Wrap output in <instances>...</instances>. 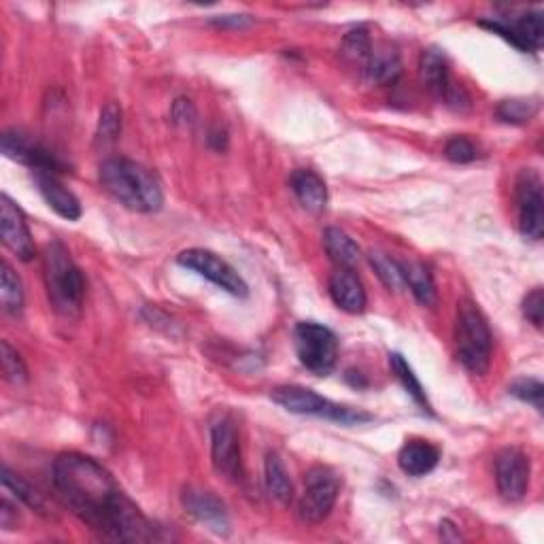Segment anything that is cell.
Masks as SVG:
<instances>
[{
  "mask_svg": "<svg viewBox=\"0 0 544 544\" xmlns=\"http://www.w3.org/2000/svg\"><path fill=\"white\" fill-rule=\"evenodd\" d=\"M440 538L442 540H449V542H457V540H462V536H459V532L455 530V525L451 521H442L440 523Z\"/></svg>",
  "mask_w": 544,
  "mask_h": 544,
  "instance_id": "8d00e7d4",
  "label": "cell"
},
{
  "mask_svg": "<svg viewBox=\"0 0 544 544\" xmlns=\"http://www.w3.org/2000/svg\"><path fill=\"white\" fill-rule=\"evenodd\" d=\"M438 462H440L438 447L430 445V442H425V440L406 442V445L398 453L400 470L408 476H415V479L436 470Z\"/></svg>",
  "mask_w": 544,
  "mask_h": 544,
  "instance_id": "ffe728a7",
  "label": "cell"
},
{
  "mask_svg": "<svg viewBox=\"0 0 544 544\" xmlns=\"http://www.w3.org/2000/svg\"><path fill=\"white\" fill-rule=\"evenodd\" d=\"M34 183H37V190L49 204V209H54L60 217L68 221H77L81 217L83 211L79 198L71 190H66L56 175L34 173Z\"/></svg>",
  "mask_w": 544,
  "mask_h": 544,
  "instance_id": "ac0fdd59",
  "label": "cell"
},
{
  "mask_svg": "<svg viewBox=\"0 0 544 544\" xmlns=\"http://www.w3.org/2000/svg\"><path fill=\"white\" fill-rule=\"evenodd\" d=\"M264 485L268 496L281 506H289L294 500V485L279 453H268L264 462Z\"/></svg>",
  "mask_w": 544,
  "mask_h": 544,
  "instance_id": "44dd1931",
  "label": "cell"
},
{
  "mask_svg": "<svg viewBox=\"0 0 544 544\" xmlns=\"http://www.w3.org/2000/svg\"><path fill=\"white\" fill-rule=\"evenodd\" d=\"M508 394L515 396L521 402L532 404L538 413H542V394L544 387L538 379H517L508 387Z\"/></svg>",
  "mask_w": 544,
  "mask_h": 544,
  "instance_id": "d6a6232c",
  "label": "cell"
},
{
  "mask_svg": "<svg viewBox=\"0 0 544 544\" xmlns=\"http://www.w3.org/2000/svg\"><path fill=\"white\" fill-rule=\"evenodd\" d=\"M3 272H0V300H3V309L11 315L22 313L24 309V285L15 270L3 262Z\"/></svg>",
  "mask_w": 544,
  "mask_h": 544,
  "instance_id": "4316f807",
  "label": "cell"
},
{
  "mask_svg": "<svg viewBox=\"0 0 544 544\" xmlns=\"http://www.w3.org/2000/svg\"><path fill=\"white\" fill-rule=\"evenodd\" d=\"M517 196V217H519V232L530 238V241H540L544 234V196H542V181L536 170L525 168L517 177L515 185Z\"/></svg>",
  "mask_w": 544,
  "mask_h": 544,
  "instance_id": "9c48e42d",
  "label": "cell"
},
{
  "mask_svg": "<svg viewBox=\"0 0 544 544\" xmlns=\"http://www.w3.org/2000/svg\"><path fill=\"white\" fill-rule=\"evenodd\" d=\"M294 345L300 364L315 377H328L338 362L336 334L315 321H300L294 330Z\"/></svg>",
  "mask_w": 544,
  "mask_h": 544,
  "instance_id": "8992f818",
  "label": "cell"
},
{
  "mask_svg": "<svg viewBox=\"0 0 544 544\" xmlns=\"http://www.w3.org/2000/svg\"><path fill=\"white\" fill-rule=\"evenodd\" d=\"M323 247H326L328 258L336 264V268L353 270L360 264V247L355 245L353 238L340 228H328L323 232Z\"/></svg>",
  "mask_w": 544,
  "mask_h": 544,
  "instance_id": "7402d4cb",
  "label": "cell"
},
{
  "mask_svg": "<svg viewBox=\"0 0 544 544\" xmlns=\"http://www.w3.org/2000/svg\"><path fill=\"white\" fill-rule=\"evenodd\" d=\"M370 54H372V43L368 37V30L362 26L351 30L343 41V56H347L351 62L366 64Z\"/></svg>",
  "mask_w": 544,
  "mask_h": 544,
  "instance_id": "1f68e13d",
  "label": "cell"
},
{
  "mask_svg": "<svg viewBox=\"0 0 544 544\" xmlns=\"http://www.w3.org/2000/svg\"><path fill=\"white\" fill-rule=\"evenodd\" d=\"M105 190L136 213H158L164 204V192L158 177L143 164L128 158H107L98 168Z\"/></svg>",
  "mask_w": 544,
  "mask_h": 544,
  "instance_id": "7a4b0ae2",
  "label": "cell"
},
{
  "mask_svg": "<svg viewBox=\"0 0 544 544\" xmlns=\"http://www.w3.org/2000/svg\"><path fill=\"white\" fill-rule=\"evenodd\" d=\"M43 279L54 311L62 317H77L85 298V279L60 241L49 243L43 253Z\"/></svg>",
  "mask_w": 544,
  "mask_h": 544,
  "instance_id": "3957f363",
  "label": "cell"
},
{
  "mask_svg": "<svg viewBox=\"0 0 544 544\" xmlns=\"http://www.w3.org/2000/svg\"><path fill=\"white\" fill-rule=\"evenodd\" d=\"M445 158L455 164H470L476 160V147L466 136H453L445 145Z\"/></svg>",
  "mask_w": 544,
  "mask_h": 544,
  "instance_id": "836d02e7",
  "label": "cell"
},
{
  "mask_svg": "<svg viewBox=\"0 0 544 544\" xmlns=\"http://www.w3.org/2000/svg\"><path fill=\"white\" fill-rule=\"evenodd\" d=\"M419 73H421L423 83L428 85V88L436 96L445 98L449 105L459 107V105H462V100H466L464 90L457 88V85L453 83L451 73H449V64H447L445 56L440 54V51H436V49H425L423 51L421 62H419Z\"/></svg>",
  "mask_w": 544,
  "mask_h": 544,
  "instance_id": "9a60e30c",
  "label": "cell"
},
{
  "mask_svg": "<svg viewBox=\"0 0 544 544\" xmlns=\"http://www.w3.org/2000/svg\"><path fill=\"white\" fill-rule=\"evenodd\" d=\"M402 270V281L408 285L411 294L417 298L423 306H434L436 304V283L428 266L421 262H400Z\"/></svg>",
  "mask_w": 544,
  "mask_h": 544,
  "instance_id": "603a6c76",
  "label": "cell"
},
{
  "mask_svg": "<svg viewBox=\"0 0 544 544\" xmlns=\"http://www.w3.org/2000/svg\"><path fill=\"white\" fill-rule=\"evenodd\" d=\"M181 502H183L187 513L196 517L200 523L207 525L209 530H213L215 534L230 532V519L226 513V506L221 504V500L215 498L211 491L190 487V489L183 491Z\"/></svg>",
  "mask_w": 544,
  "mask_h": 544,
  "instance_id": "2e32d148",
  "label": "cell"
},
{
  "mask_svg": "<svg viewBox=\"0 0 544 544\" xmlns=\"http://www.w3.org/2000/svg\"><path fill=\"white\" fill-rule=\"evenodd\" d=\"M211 462L219 476L238 481L243 474L241 442L232 419H219L211 430Z\"/></svg>",
  "mask_w": 544,
  "mask_h": 544,
  "instance_id": "4fadbf2b",
  "label": "cell"
},
{
  "mask_svg": "<svg viewBox=\"0 0 544 544\" xmlns=\"http://www.w3.org/2000/svg\"><path fill=\"white\" fill-rule=\"evenodd\" d=\"M54 485L68 510L100 538L115 542L160 540V527L141 513L98 459L77 451L60 453L54 462Z\"/></svg>",
  "mask_w": 544,
  "mask_h": 544,
  "instance_id": "6da1fadb",
  "label": "cell"
},
{
  "mask_svg": "<svg viewBox=\"0 0 544 544\" xmlns=\"http://www.w3.org/2000/svg\"><path fill=\"white\" fill-rule=\"evenodd\" d=\"M523 315L525 319L532 323L536 330L542 328V319H544V294L540 287H534L530 294L523 300Z\"/></svg>",
  "mask_w": 544,
  "mask_h": 544,
  "instance_id": "e575fe53",
  "label": "cell"
},
{
  "mask_svg": "<svg viewBox=\"0 0 544 544\" xmlns=\"http://www.w3.org/2000/svg\"><path fill=\"white\" fill-rule=\"evenodd\" d=\"M292 183V190L298 198V202L309 213H323L328 207V187L315 170L309 168H298L289 177Z\"/></svg>",
  "mask_w": 544,
  "mask_h": 544,
  "instance_id": "d6986e66",
  "label": "cell"
},
{
  "mask_svg": "<svg viewBox=\"0 0 544 544\" xmlns=\"http://www.w3.org/2000/svg\"><path fill=\"white\" fill-rule=\"evenodd\" d=\"M328 292L340 311L351 313V315L364 313L366 302H368L366 289L353 270L336 268V272H332L330 277Z\"/></svg>",
  "mask_w": 544,
  "mask_h": 544,
  "instance_id": "e0dca14e",
  "label": "cell"
},
{
  "mask_svg": "<svg viewBox=\"0 0 544 544\" xmlns=\"http://www.w3.org/2000/svg\"><path fill=\"white\" fill-rule=\"evenodd\" d=\"M368 260H370V266L374 268V272H377V277L383 281V285L387 289H394L396 292V289H400L404 285L398 260L389 258V255L383 251H370Z\"/></svg>",
  "mask_w": 544,
  "mask_h": 544,
  "instance_id": "83f0119b",
  "label": "cell"
},
{
  "mask_svg": "<svg viewBox=\"0 0 544 544\" xmlns=\"http://www.w3.org/2000/svg\"><path fill=\"white\" fill-rule=\"evenodd\" d=\"M0 236H3V245L17 260L22 262L34 260L37 247H34L28 221L22 209L17 207L7 194L0 196Z\"/></svg>",
  "mask_w": 544,
  "mask_h": 544,
  "instance_id": "5bb4252c",
  "label": "cell"
},
{
  "mask_svg": "<svg viewBox=\"0 0 544 544\" xmlns=\"http://www.w3.org/2000/svg\"><path fill=\"white\" fill-rule=\"evenodd\" d=\"M483 28L500 34L502 39H506L510 45L517 47L519 51H538L544 41V17L540 11H530L523 13L519 17H510V20H502V17H496V20H481L479 22Z\"/></svg>",
  "mask_w": 544,
  "mask_h": 544,
  "instance_id": "8fae6325",
  "label": "cell"
},
{
  "mask_svg": "<svg viewBox=\"0 0 544 544\" xmlns=\"http://www.w3.org/2000/svg\"><path fill=\"white\" fill-rule=\"evenodd\" d=\"M0 147L9 160L20 162L34 173H47V175H60L66 173V164L56 156L54 151H49L45 145L32 141L30 136L22 132H5L0 139Z\"/></svg>",
  "mask_w": 544,
  "mask_h": 544,
  "instance_id": "30bf717a",
  "label": "cell"
},
{
  "mask_svg": "<svg viewBox=\"0 0 544 544\" xmlns=\"http://www.w3.org/2000/svg\"><path fill=\"white\" fill-rule=\"evenodd\" d=\"M177 264L196 272L202 279L211 281L219 289H224L226 294L236 298H247L249 296V285L245 279L238 275V272L226 262L221 260L217 253L209 249H185L177 255Z\"/></svg>",
  "mask_w": 544,
  "mask_h": 544,
  "instance_id": "ba28073f",
  "label": "cell"
},
{
  "mask_svg": "<svg viewBox=\"0 0 544 544\" xmlns=\"http://www.w3.org/2000/svg\"><path fill=\"white\" fill-rule=\"evenodd\" d=\"M455 345L457 360L462 366L483 377L491 364L493 336L489 330L487 317L479 309V304L472 300H462L457 304V323H455Z\"/></svg>",
  "mask_w": 544,
  "mask_h": 544,
  "instance_id": "277c9868",
  "label": "cell"
},
{
  "mask_svg": "<svg viewBox=\"0 0 544 544\" xmlns=\"http://www.w3.org/2000/svg\"><path fill=\"white\" fill-rule=\"evenodd\" d=\"M251 17L249 15H224V17H213L211 24L219 28H232V30H241L251 26Z\"/></svg>",
  "mask_w": 544,
  "mask_h": 544,
  "instance_id": "d590c367",
  "label": "cell"
},
{
  "mask_svg": "<svg viewBox=\"0 0 544 544\" xmlns=\"http://www.w3.org/2000/svg\"><path fill=\"white\" fill-rule=\"evenodd\" d=\"M270 400L285 408L287 413L294 415H309V417H321L340 425H360L366 421H372L370 413L360 411V408H351L336 404L328 398L315 394L313 389L302 385H281L270 391Z\"/></svg>",
  "mask_w": 544,
  "mask_h": 544,
  "instance_id": "5b68a950",
  "label": "cell"
},
{
  "mask_svg": "<svg viewBox=\"0 0 544 544\" xmlns=\"http://www.w3.org/2000/svg\"><path fill=\"white\" fill-rule=\"evenodd\" d=\"M340 476L328 466H313L304 476V493L298 502V517L304 523L326 521L336 506Z\"/></svg>",
  "mask_w": 544,
  "mask_h": 544,
  "instance_id": "52a82bcc",
  "label": "cell"
},
{
  "mask_svg": "<svg viewBox=\"0 0 544 544\" xmlns=\"http://www.w3.org/2000/svg\"><path fill=\"white\" fill-rule=\"evenodd\" d=\"M389 366H391V372L396 374V379L400 381V385L406 389V394L411 396V398L421 406V411H425L428 415H434L432 404H430L428 396H425V389H423V385L419 383L417 374L413 372L411 364H408V362L404 360V355H400V353H389Z\"/></svg>",
  "mask_w": 544,
  "mask_h": 544,
  "instance_id": "d4e9b609",
  "label": "cell"
},
{
  "mask_svg": "<svg viewBox=\"0 0 544 544\" xmlns=\"http://www.w3.org/2000/svg\"><path fill=\"white\" fill-rule=\"evenodd\" d=\"M0 362H3V374L9 383L24 385L28 381V368L22 360V355L11 347L9 340L0 343Z\"/></svg>",
  "mask_w": 544,
  "mask_h": 544,
  "instance_id": "4dcf8cb0",
  "label": "cell"
},
{
  "mask_svg": "<svg viewBox=\"0 0 544 544\" xmlns=\"http://www.w3.org/2000/svg\"><path fill=\"white\" fill-rule=\"evenodd\" d=\"M536 111H538V100L513 98V100H502L496 113L506 124H525L536 115Z\"/></svg>",
  "mask_w": 544,
  "mask_h": 544,
  "instance_id": "f546056e",
  "label": "cell"
},
{
  "mask_svg": "<svg viewBox=\"0 0 544 544\" xmlns=\"http://www.w3.org/2000/svg\"><path fill=\"white\" fill-rule=\"evenodd\" d=\"M364 73L372 83L391 85V83H396L398 77L402 75V64H400L398 54H394V51H389V49L374 51L372 49L370 58L364 64Z\"/></svg>",
  "mask_w": 544,
  "mask_h": 544,
  "instance_id": "cb8c5ba5",
  "label": "cell"
},
{
  "mask_svg": "<svg viewBox=\"0 0 544 544\" xmlns=\"http://www.w3.org/2000/svg\"><path fill=\"white\" fill-rule=\"evenodd\" d=\"M530 457L517 447H506L496 455V485L506 502H519L530 487Z\"/></svg>",
  "mask_w": 544,
  "mask_h": 544,
  "instance_id": "7c38bea8",
  "label": "cell"
},
{
  "mask_svg": "<svg viewBox=\"0 0 544 544\" xmlns=\"http://www.w3.org/2000/svg\"><path fill=\"white\" fill-rule=\"evenodd\" d=\"M3 485H5V489H9L13 493L17 500L24 502L28 508L37 510L39 515H47V504H45L41 493L34 489L30 483H26L22 476H17L15 472H11L9 466H3Z\"/></svg>",
  "mask_w": 544,
  "mask_h": 544,
  "instance_id": "484cf974",
  "label": "cell"
},
{
  "mask_svg": "<svg viewBox=\"0 0 544 544\" xmlns=\"http://www.w3.org/2000/svg\"><path fill=\"white\" fill-rule=\"evenodd\" d=\"M119 132H122V109L115 102H107L105 109L100 111L98 117V130H96V143L109 145L117 141Z\"/></svg>",
  "mask_w": 544,
  "mask_h": 544,
  "instance_id": "f1b7e54d",
  "label": "cell"
}]
</instances>
